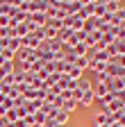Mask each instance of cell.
I'll return each mask as SVG.
<instances>
[{
    "mask_svg": "<svg viewBox=\"0 0 125 127\" xmlns=\"http://www.w3.org/2000/svg\"><path fill=\"white\" fill-rule=\"evenodd\" d=\"M93 102H96L93 89H86V91H82V98H80V102H77V107H80V109H91Z\"/></svg>",
    "mask_w": 125,
    "mask_h": 127,
    "instance_id": "1",
    "label": "cell"
},
{
    "mask_svg": "<svg viewBox=\"0 0 125 127\" xmlns=\"http://www.w3.org/2000/svg\"><path fill=\"white\" fill-rule=\"evenodd\" d=\"M50 118L55 120V125H68V118H71V114H68V111H64V109H55Z\"/></svg>",
    "mask_w": 125,
    "mask_h": 127,
    "instance_id": "2",
    "label": "cell"
},
{
    "mask_svg": "<svg viewBox=\"0 0 125 127\" xmlns=\"http://www.w3.org/2000/svg\"><path fill=\"white\" fill-rule=\"evenodd\" d=\"M109 123H112V116L109 114H105V111H96L93 114V127H105Z\"/></svg>",
    "mask_w": 125,
    "mask_h": 127,
    "instance_id": "3",
    "label": "cell"
},
{
    "mask_svg": "<svg viewBox=\"0 0 125 127\" xmlns=\"http://www.w3.org/2000/svg\"><path fill=\"white\" fill-rule=\"evenodd\" d=\"M30 34V27H27V21L25 23H18V25H14L11 27V36H16V39H23Z\"/></svg>",
    "mask_w": 125,
    "mask_h": 127,
    "instance_id": "4",
    "label": "cell"
},
{
    "mask_svg": "<svg viewBox=\"0 0 125 127\" xmlns=\"http://www.w3.org/2000/svg\"><path fill=\"white\" fill-rule=\"evenodd\" d=\"M45 18H48V16H45L43 11H37V14H27V21H30V23H34V25H39V27H43V25H45Z\"/></svg>",
    "mask_w": 125,
    "mask_h": 127,
    "instance_id": "5",
    "label": "cell"
},
{
    "mask_svg": "<svg viewBox=\"0 0 125 127\" xmlns=\"http://www.w3.org/2000/svg\"><path fill=\"white\" fill-rule=\"evenodd\" d=\"M121 7H123V5L118 2V0H109L107 5H102V9H105V16H112V14H116Z\"/></svg>",
    "mask_w": 125,
    "mask_h": 127,
    "instance_id": "6",
    "label": "cell"
},
{
    "mask_svg": "<svg viewBox=\"0 0 125 127\" xmlns=\"http://www.w3.org/2000/svg\"><path fill=\"white\" fill-rule=\"evenodd\" d=\"M93 89V95H96V98H102V95H107V93H112V91H109V84H96V86H91Z\"/></svg>",
    "mask_w": 125,
    "mask_h": 127,
    "instance_id": "7",
    "label": "cell"
},
{
    "mask_svg": "<svg viewBox=\"0 0 125 127\" xmlns=\"http://www.w3.org/2000/svg\"><path fill=\"white\" fill-rule=\"evenodd\" d=\"M68 79H80V77H84V70H80V68H77V66H71L66 73H64Z\"/></svg>",
    "mask_w": 125,
    "mask_h": 127,
    "instance_id": "8",
    "label": "cell"
},
{
    "mask_svg": "<svg viewBox=\"0 0 125 127\" xmlns=\"http://www.w3.org/2000/svg\"><path fill=\"white\" fill-rule=\"evenodd\" d=\"M61 109H64V111H68V114L73 116V114H75V111L80 109V107H77V102H75V100L71 98V100H64V104H61Z\"/></svg>",
    "mask_w": 125,
    "mask_h": 127,
    "instance_id": "9",
    "label": "cell"
},
{
    "mask_svg": "<svg viewBox=\"0 0 125 127\" xmlns=\"http://www.w3.org/2000/svg\"><path fill=\"white\" fill-rule=\"evenodd\" d=\"M73 66H77L80 70H86L89 68V57H75V64Z\"/></svg>",
    "mask_w": 125,
    "mask_h": 127,
    "instance_id": "10",
    "label": "cell"
},
{
    "mask_svg": "<svg viewBox=\"0 0 125 127\" xmlns=\"http://www.w3.org/2000/svg\"><path fill=\"white\" fill-rule=\"evenodd\" d=\"M45 25L55 27V30H61V27H64V21H61V18H45Z\"/></svg>",
    "mask_w": 125,
    "mask_h": 127,
    "instance_id": "11",
    "label": "cell"
},
{
    "mask_svg": "<svg viewBox=\"0 0 125 127\" xmlns=\"http://www.w3.org/2000/svg\"><path fill=\"white\" fill-rule=\"evenodd\" d=\"M5 118H7L9 123H14V120H21V118H18V111H16V109H14V107L5 111Z\"/></svg>",
    "mask_w": 125,
    "mask_h": 127,
    "instance_id": "12",
    "label": "cell"
},
{
    "mask_svg": "<svg viewBox=\"0 0 125 127\" xmlns=\"http://www.w3.org/2000/svg\"><path fill=\"white\" fill-rule=\"evenodd\" d=\"M93 84H91V79H86V77H80L77 79V89L80 91H86V89H91Z\"/></svg>",
    "mask_w": 125,
    "mask_h": 127,
    "instance_id": "13",
    "label": "cell"
},
{
    "mask_svg": "<svg viewBox=\"0 0 125 127\" xmlns=\"http://www.w3.org/2000/svg\"><path fill=\"white\" fill-rule=\"evenodd\" d=\"M2 64H5V59H2V57H0V66H2Z\"/></svg>",
    "mask_w": 125,
    "mask_h": 127,
    "instance_id": "14",
    "label": "cell"
}]
</instances>
